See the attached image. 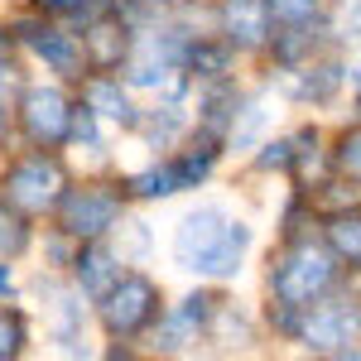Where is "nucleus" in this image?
<instances>
[{"label":"nucleus","mask_w":361,"mask_h":361,"mask_svg":"<svg viewBox=\"0 0 361 361\" xmlns=\"http://www.w3.org/2000/svg\"><path fill=\"white\" fill-rule=\"evenodd\" d=\"M337 275H342V260H337L333 246H318V241H289L284 255L270 270V294L284 299L294 308H308L313 299H323L328 289H337Z\"/></svg>","instance_id":"f257e3e1"},{"label":"nucleus","mask_w":361,"mask_h":361,"mask_svg":"<svg viewBox=\"0 0 361 361\" xmlns=\"http://www.w3.org/2000/svg\"><path fill=\"white\" fill-rule=\"evenodd\" d=\"M97 313L111 337H140L154 333V323L164 318V294L149 275H121V284L97 304Z\"/></svg>","instance_id":"39448f33"},{"label":"nucleus","mask_w":361,"mask_h":361,"mask_svg":"<svg viewBox=\"0 0 361 361\" xmlns=\"http://www.w3.org/2000/svg\"><path fill=\"white\" fill-rule=\"evenodd\" d=\"M82 102L97 116L116 121L121 130H140V116L145 111L130 102V82H121V78H111V73H87L82 78Z\"/></svg>","instance_id":"4468645a"},{"label":"nucleus","mask_w":361,"mask_h":361,"mask_svg":"<svg viewBox=\"0 0 361 361\" xmlns=\"http://www.w3.org/2000/svg\"><path fill=\"white\" fill-rule=\"evenodd\" d=\"M333 169H337V173H347V178H357V183H361V126H352V130H342V135H337V149H333Z\"/></svg>","instance_id":"a878e982"},{"label":"nucleus","mask_w":361,"mask_h":361,"mask_svg":"<svg viewBox=\"0 0 361 361\" xmlns=\"http://www.w3.org/2000/svg\"><path fill=\"white\" fill-rule=\"evenodd\" d=\"M352 82H357V92H361V63H357V73H352Z\"/></svg>","instance_id":"2f4dec72"},{"label":"nucleus","mask_w":361,"mask_h":361,"mask_svg":"<svg viewBox=\"0 0 361 361\" xmlns=\"http://www.w3.org/2000/svg\"><path fill=\"white\" fill-rule=\"evenodd\" d=\"M246 246H250V226L246 222H226L222 241L207 250V260L197 265L202 279H236L241 275V260H246Z\"/></svg>","instance_id":"dca6fc26"},{"label":"nucleus","mask_w":361,"mask_h":361,"mask_svg":"<svg viewBox=\"0 0 361 361\" xmlns=\"http://www.w3.org/2000/svg\"><path fill=\"white\" fill-rule=\"evenodd\" d=\"M275 126V92L260 87L255 97H241V106L231 116V130H226V149L231 154H250L260 149V135Z\"/></svg>","instance_id":"2eb2a0df"},{"label":"nucleus","mask_w":361,"mask_h":361,"mask_svg":"<svg viewBox=\"0 0 361 361\" xmlns=\"http://www.w3.org/2000/svg\"><path fill=\"white\" fill-rule=\"evenodd\" d=\"M121 275H126V260H121V250H116L106 236H97V241H78L73 279L82 284V294L92 299V304H102L116 284H121Z\"/></svg>","instance_id":"9b49d317"},{"label":"nucleus","mask_w":361,"mask_h":361,"mask_svg":"<svg viewBox=\"0 0 361 361\" xmlns=\"http://www.w3.org/2000/svg\"><path fill=\"white\" fill-rule=\"evenodd\" d=\"M347 82V68L337 58H308L299 68H284V97L289 102H304V106H328Z\"/></svg>","instance_id":"f8f14e48"},{"label":"nucleus","mask_w":361,"mask_h":361,"mask_svg":"<svg viewBox=\"0 0 361 361\" xmlns=\"http://www.w3.org/2000/svg\"><path fill=\"white\" fill-rule=\"evenodd\" d=\"M188 130V111H183V97L178 92H169L159 106H149V111L140 116V130L135 135L149 140V149H169L173 140Z\"/></svg>","instance_id":"f3484780"},{"label":"nucleus","mask_w":361,"mask_h":361,"mask_svg":"<svg viewBox=\"0 0 361 361\" xmlns=\"http://www.w3.org/2000/svg\"><path fill=\"white\" fill-rule=\"evenodd\" d=\"M29 342V328L15 308H0V361H15Z\"/></svg>","instance_id":"393cba45"},{"label":"nucleus","mask_w":361,"mask_h":361,"mask_svg":"<svg viewBox=\"0 0 361 361\" xmlns=\"http://www.w3.org/2000/svg\"><path fill=\"white\" fill-rule=\"evenodd\" d=\"M73 102L63 97V87H25V97H20V130L34 149H58V145H68L73 140Z\"/></svg>","instance_id":"0eeeda50"},{"label":"nucleus","mask_w":361,"mask_h":361,"mask_svg":"<svg viewBox=\"0 0 361 361\" xmlns=\"http://www.w3.org/2000/svg\"><path fill=\"white\" fill-rule=\"evenodd\" d=\"M29 241H34V231H29V212H25V207H15L10 197L0 193V260L25 255Z\"/></svg>","instance_id":"aec40b11"},{"label":"nucleus","mask_w":361,"mask_h":361,"mask_svg":"<svg viewBox=\"0 0 361 361\" xmlns=\"http://www.w3.org/2000/svg\"><path fill=\"white\" fill-rule=\"evenodd\" d=\"M10 34H15V25H10V29H0V58L10 54V44H15V39H10Z\"/></svg>","instance_id":"7c9ffc66"},{"label":"nucleus","mask_w":361,"mask_h":361,"mask_svg":"<svg viewBox=\"0 0 361 361\" xmlns=\"http://www.w3.org/2000/svg\"><path fill=\"white\" fill-rule=\"evenodd\" d=\"M34 294L49 308V337L63 352H82V328H87V294L78 279H63L58 270H44L34 279Z\"/></svg>","instance_id":"6e6552de"},{"label":"nucleus","mask_w":361,"mask_h":361,"mask_svg":"<svg viewBox=\"0 0 361 361\" xmlns=\"http://www.w3.org/2000/svg\"><path fill=\"white\" fill-rule=\"evenodd\" d=\"M217 29L236 44V54H260V49H270V34H275L270 0H222V5H217Z\"/></svg>","instance_id":"9d476101"},{"label":"nucleus","mask_w":361,"mask_h":361,"mask_svg":"<svg viewBox=\"0 0 361 361\" xmlns=\"http://www.w3.org/2000/svg\"><path fill=\"white\" fill-rule=\"evenodd\" d=\"M121 188H126L130 197H140V202H159V197L183 193L173 159H164V164H149V169H140V173H126V178H121Z\"/></svg>","instance_id":"a211bd4d"},{"label":"nucleus","mask_w":361,"mask_h":361,"mask_svg":"<svg viewBox=\"0 0 361 361\" xmlns=\"http://www.w3.org/2000/svg\"><path fill=\"white\" fill-rule=\"evenodd\" d=\"M82 44H87V63H92V73H116V68H126V58H130L135 25L121 20L116 10H106L102 20H92V25L82 29Z\"/></svg>","instance_id":"ddd939ff"},{"label":"nucleus","mask_w":361,"mask_h":361,"mask_svg":"<svg viewBox=\"0 0 361 361\" xmlns=\"http://www.w3.org/2000/svg\"><path fill=\"white\" fill-rule=\"evenodd\" d=\"M73 140H78V145H87V149H102V130H97V111H92L87 102H78V111H73Z\"/></svg>","instance_id":"cd10ccee"},{"label":"nucleus","mask_w":361,"mask_h":361,"mask_svg":"<svg viewBox=\"0 0 361 361\" xmlns=\"http://www.w3.org/2000/svg\"><path fill=\"white\" fill-rule=\"evenodd\" d=\"M15 39H20V44H25L34 58H44V63H49V73H58V78H87V73H92L82 34H68V29H58L49 15H29V20H15Z\"/></svg>","instance_id":"423d86ee"},{"label":"nucleus","mask_w":361,"mask_h":361,"mask_svg":"<svg viewBox=\"0 0 361 361\" xmlns=\"http://www.w3.org/2000/svg\"><path fill=\"white\" fill-rule=\"evenodd\" d=\"M333 34L342 44H361V0H337Z\"/></svg>","instance_id":"bb28decb"},{"label":"nucleus","mask_w":361,"mask_h":361,"mask_svg":"<svg viewBox=\"0 0 361 361\" xmlns=\"http://www.w3.org/2000/svg\"><path fill=\"white\" fill-rule=\"evenodd\" d=\"M323 236H328V246L337 250V260H342V265L361 270V212H357V207L333 212L328 226H323Z\"/></svg>","instance_id":"6ab92c4d"},{"label":"nucleus","mask_w":361,"mask_h":361,"mask_svg":"<svg viewBox=\"0 0 361 361\" xmlns=\"http://www.w3.org/2000/svg\"><path fill=\"white\" fill-rule=\"evenodd\" d=\"M0 193L10 197L15 207H25V212H58V202L68 193V169H63V159L54 149L20 154L15 164L5 169Z\"/></svg>","instance_id":"7ed1b4c3"},{"label":"nucleus","mask_w":361,"mask_h":361,"mask_svg":"<svg viewBox=\"0 0 361 361\" xmlns=\"http://www.w3.org/2000/svg\"><path fill=\"white\" fill-rule=\"evenodd\" d=\"M34 10L49 15V20H68V25L87 29L92 20H102L111 10V0H34Z\"/></svg>","instance_id":"412c9836"},{"label":"nucleus","mask_w":361,"mask_h":361,"mask_svg":"<svg viewBox=\"0 0 361 361\" xmlns=\"http://www.w3.org/2000/svg\"><path fill=\"white\" fill-rule=\"evenodd\" d=\"M270 20H275V29L318 25V20H328V0H270Z\"/></svg>","instance_id":"4be33fe9"},{"label":"nucleus","mask_w":361,"mask_h":361,"mask_svg":"<svg viewBox=\"0 0 361 361\" xmlns=\"http://www.w3.org/2000/svg\"><path fill=\"white\" fill-rule=\"evenodd\" d=\"M226 222H231V217H226L217 202H202V207H193V212H183L178 226H173V260L197 275V265L207 260V250L222 241Z\"/></svg>","instance_id":"1a4fd4ad"},{"label":"nucleus","mask_w":361,"mask_h":361,"mask_svg":"<svg viewBox=\"0 0 361 361\" xmlns=\"http://www.w3.org/2000/svg\"><path fill=\"white\" fill-rule=\"evenodd\" d=\"M255 169H265V173H294V169H299V140L294 135L265 140L260 154H255Z\"/></svg>","instance_id":"5701e85b"},{"label":"nucleus","mask_w":361,"mask_h":361,"mask_svg":"<svg viewBox=\"0 0 361 361\" xmlns=\"http://www.w3.org/2000/svg\"><path fill=\"white\" fill-rule=\"evenodd\" d=\"M299 342L308 352H318V357H342L352 342H361V299L357 294H337V289L313 299L304 308Z\"/></svg>","instance_id":"20e7f679"},{"label":"nucleus","mask_w":361,"mask_h":361,"mask_svg":"<svg viewBox=\"0 0 361 361\" xmlns=\"http://www.w3.org/2000/svg\"><path fill=\"white\" fill-rule=\"evenodd\" d=\"M116 250H121L126 265H140V260L149 255V226L145 222H121L116 226Z\"/></svg>","instance_id":"b1692460"},{"label":"nucleus","mask_w":361,"mask_h":361,"mask_svg":"<svg viewBox=\"0 0 361 361\" xmlns=\"http://www.w3.org/2000/svg\"><path fill=\"white\" fill-rule=\"evenodd\" d=\"M126 188L121 178L116 183H82V188H68L58 202V226L73 236V241H97V236H111L116 226L126 222Z\"/></svg>","instance_id":"f03ea898"},{"label":"nucleus","mask_w":361,"mask_h":361,"mask_svg":"<svg viewBox=\"0 0 361 361\" xmlns=\"http://www.w3.org/2000/svg\"><path fill=\"white\" fill-rule=\"evenodd\" d=\"M10 121H15V111H10V102L0 97V145L10 140Z\"/></svg>","instance_id":"c85d7f7f"},{"label":"nucleus","mask_w":361,"mask_h":361,"mask_svg":"<svg viewBox=\"0 0 361 361\" xmlns=\"http://www.w3.org/2000/svg\"><path fill=\"white\" fill-rule=\"evenodd\" d=\"M15 294V275H10V265L0 260V299H10Z\"/></svg>","instance_id":"c756f323"}]
</instances>
